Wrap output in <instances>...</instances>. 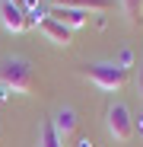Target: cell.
I'll use <instances>...</instances> for the list:
<instances>
[{"label": "cell", "mask_w": 143, "mask_h": 147, "mask_svg": "<svg viewBox=\"0 0 143 147\" xmlns=\"http://www.w3.org/2000/svg\"><path fill=\"white\" fill-rule=\"evenodd\" d=\"M51 125H54L57 138H61V141H64V147H67V144H70V138L76 134V125H80L76 109H73V106H61V109L54 112V118H51Z\"/></svg>", "instance_id": "cell-5"}, {"label": "cell", "mask_w": 143, "mask_h": 147, "mask_svg": "<svg viewBox=\"0 0 143 147\" xmlns=\"http://www.w3.org/2000/svg\"><path fill=\"white\" fill-rule=\"evenodd\" d=\"M13 3H19V7H26V3H29V0H13Z\"/></svg>", "instance_id": "cell-14"}, {"label": "cell", "mask_w": 143, "mask_h": 147, "mask_svg": "<svg viewBox=\"0 0 143 147\" xmlns=\"http://www.w3.org/2000/svg\"><path fill=\"white\" fill-rule=\"evenodd\" d=\"M38 147H64V141L57 138V131L51 125V118H45L41 128H38Z\"/></svg>", "instance_id": "cell-10"}, {"label": "cell", "mask_w": 143, "mask_h": 147, "mask_svg": "<svg viewBox=\"0 0 143 147\" xmlns=\"http://www.w3.org/2000/svg\"><path fill=\"white\" fill-rule=\"evenodd\" d=\"M137 128H140V134H143V112H140V125H137Z\"/></svg>", "instance_id": "cell-13"}, {"label": "cell", "mask_w": 143, "mask_h": 147, "mask_svg": "<svg viewBox=\"0 0 143 147\" xmlns=\"http://www.w3.org/2000/svg\"><path fill=\"white\" fill-rule=\"evenodd\" d=\"M80 144H83V147H92V144H89V141H80Z\"/></svg>", "instance_id": "cell-15"}, {"label": "cell", "mask_w": 143, "mask_h": 147, "mask_svg": "<svg viewBox=\"0 0 143 147\" xmlns=\"http://www.w3.org/2000/svg\"><path fill=\"white\" fill-rule=\"evenodd\" d=\"M137 93L143 96V64H140V70H137Z\"/></svg>", "instance_id": "cell-12"}, {"label": "cell", "mask_w": 143, "mask_h": 147, "mask_svg": "<svg viewBox=\"0 0 143 147\" xmlns=\"http://www.w3.org/2000/svg\"><path fill=\"white\" fill-rule=\"evenodd\" d=\"M105 125H108V134H111L118 144H127V141L134 138V131H137L134 115H130V109H127L124 102H111V106H108Z\"/></svg>", "instance_id": "cell-3"}, {"label": "cell", "mask_w": 143, "mask_h": 147, "mask_svg": "<svg viewBox=\"0 0 143 147\" xmlns=\"http://www.w3.org/2000/svg\"><path fill=\"white\" fill-rule=\"evenodd\" d=\"M83 74L89 77V83H95V86L105 90V93H121V90L127 86V70L118 64V61H99V64H89Z\"/></svg>", "instance_id": "cell-2"}, {"label": "cell", "mask_w": 143, "mask_h": 147, "mask_svg": "<svg viewBox=\"0 0 143 147\" xmlns=\"http://www.w3.org/2000/svg\"><path fill=\"white\" fill-rule=\"evenodd\" d=\"M0 22H3L7 32H26L29 29V10L13 3V0H0Z\"/></svg>", "instance_id": "cell-4"}, {"label": "cell", "mask_w": 143, "mask_h": 147, "mask_svg": "<svg viewBox=\"0 0 143 147\" xmlns=\"http://www.w3.org/2000/svg\"><path fill=\"white\" fill-rule=\"evenodd\" d=\"M48 16L57 19L61 26H67L70 32H73V29H83L86 22H89V13H83V10H70V7H54Z\"/></svg>", "instance_id": "cell-6"}, {"label": "cell", "mask_w": 143, "mask_h": 147, "mask_svg": "<svg viewBox=\"0 0 143 147\" xmlns=\"http://www.w3.org/2000/svg\"><path fill=\"white\" fill-rule=\"evenodd\" d=\"M51 7H70V10H83V13H108L111 0H48Z\"/></svg>", "instance_id": "cell-8"}, {"label": "cell", "mask_w": 143, "mask_h": 147, "mask_svg": "<svg viewBox=\"0 0 143 147\" xmlns=\"http://www.w3.org/2000/svg\"><path fill=\"white\" fill-rule=\"evenodd\" d=\"M118 64H121L124 70H127V67H134V51H130V48H124V51H121V58H118Z\"/></svg>", "instance_id": "cell-11"}, {"label": "cell", "mask_w": 143, "mask_h": 147, "mask_svg": "<svg viewBox=\"0 0 143 147\" xmlns=\"http://www.w3.org/2000/svg\"><path fill=\"white\" fill-rule=\"evenodd\" d=\"M121 3V13L127 19V26H140L143 19V0H118Z\"/></svg>", "instance_id": "cell-9"}, {"label": "cell", "mask_w": 143, "mask_h": 147, "mask_svg": "<svg viewBox=\"0 0 143 147\" xmlns=\"http://www.w3.org/2000/svg\"><path fill=\"white\" fill-rule=\"evenodd\" d=\"M38 26H41V32L48 35V42H54V45H61V48H67L70 42H73V32H70L67 26H61L57 19H51V16H45Z\"/></svg>", "instance_id": "cell-7"}, {"label": "cell", "mask_w": 143, "mask_h": 147, "mask_svg": "<svg viewBox=\"0 0 143 147\" xmlns=\"http://www.w3.org/2000/svg\"><path fill=\"white\" fill-rule=\"evenodd\" d=\"M0 83L13 93H32L35 90V70L22 55H7L0 61Z\"/></svg>", "instance_id": "cell-1"}]
</instances>
